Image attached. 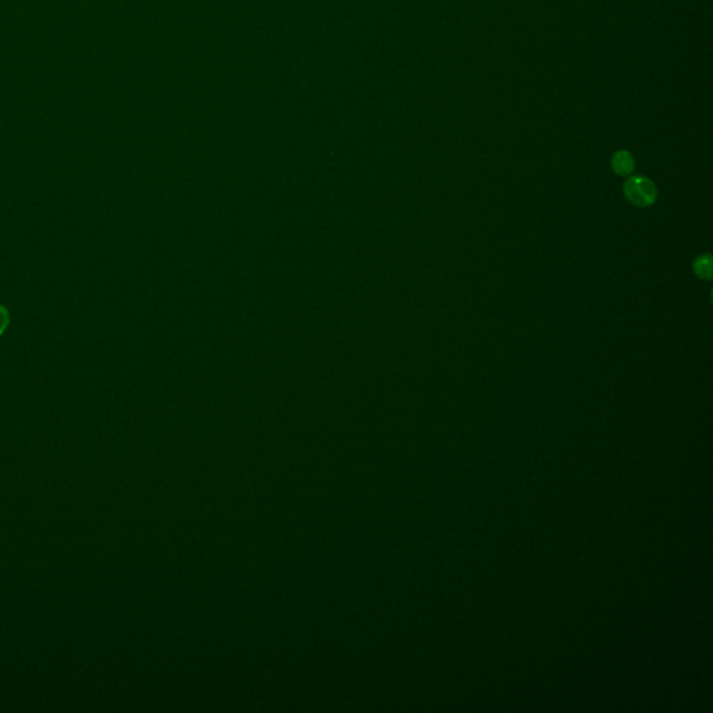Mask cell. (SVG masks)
I'll return each mask as SVG.
<instances>
[{
    "label": "cell",
    "mask_w": 713,
    "mask_h": 713,
    "mask_svg": "<svg viewBox=\"0 0 713 713\" xmlns=\"http://www.w3.org/2000/svg\"><path fill=\"white\" fill-rule=\"evenodd\" d=\"M625 198L635 207H651L658 198V190L652 180L641 176L630 177L623 187Z\"/></svg>",
    "instance_id": "1"
},
{
    "label": "cell",
    "mask_w": 713,
    "mask_h": 713,
    "mask_svg": "<svg viewBox=\"0 0 713 713\" xmlns=\"http://www.w3.org/2000/svg\"><path fill=\"white\" fill-rule=\"evenodd\" d=\"M611 167L618 176H630L635 169V162L630 152L617 151L611 158Z\"/></svg>",
    "instance_id": "2"
},
{
    "label": "cell",
    "mask_w": 713,
    "mask_h": 713,
    "mask_svg": "<svg viewBox=\"0 0 713 713\" xmlns=\"http://www.w3.org/2000/svg\"><path fill=\"white\" fill-rule=\"evenodd\" d=\"M694 273L704 280H709L713 276V259L711 255H701L694 262Z\"/></svg>",
    "instance_id": "3"
},
{
    "label": "cell",
    "mask_w": 713,
    "mask_h": 713,
    "mask_svg": "<svg viewBox=\"0 0 713 713\" xmlns=\"http://www.w3.org/2000/svg\"><path fill=\"white\" fill-rule=\"evenodd\" d=\"M8 324V314L7 311L0 305V335L4 332L6 326Z\"/></svg>",
    "instance_id": "4"
}]
</instances>
